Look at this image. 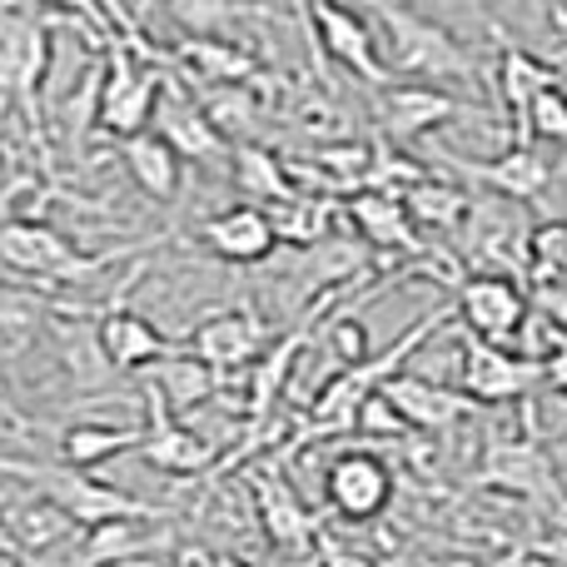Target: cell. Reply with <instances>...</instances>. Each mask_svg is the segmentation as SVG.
Masks as SVG:
<instances>
[{"label": "cell", "mask_w": 567, "mask_h": 567, "mask_svg": "<svg viewBox=\"0 0 567 567\" xmlns=\"http://www.w3.org/2000/svg\"><path fill=\"white\" fill-rule=\"evenodd\" d=\"M478 483L483 488L513 493V498H553V493H558L548 453L533 439H493L488 453H483Z\"/></svg>", "instance_id": "cell-14"}, {"label": "cell", "mask_w": 567, "mask_h": 567, "mask_svg": "<svg viewBox=\"0 0 567 567\" xmlns=\"http://www.w3.org/2000/svg\"><path fill=\"white\" fill-rule=\"evenodd\" d=\"M0 279H10V275H0Z\"/></svg>", "instance_id": "cell-44"}, {"label": "cell", "mask_w": 567, "mask_h": 567, "mask_svg": "<svg viewBox=\"0 0 567 567\" xmlns=\"http://www.w3.org/2000/svg\"><path fill=\"white\" fill-rule=\"evenodd\" d=\"M373 16H379L383 40H389V75H419V85H429V80H473V55L439 20L403 6H379Z\"/></svg>", "instance_id": "cell-5"}, {"label": "cell", "mask_w": 567, "mask_h": 567, "mask_svg": "<svg viewBox=\"0 0 567 567\" xmlns=\"http://www.w3.org/2000/svg\"><path fill=\"white\" fill-rule=\"evenodd\" d=\"M533 140H558V145H567V90L563 85L543 90V95L533 100L528 120H523L513 145H533Z\"/></svg>", "instance_id": "cell-34"}, {"label": "cell", "mask_w": 567, "mask_h": 567, "mask_svg": "<svg viewBox=\"0 0 567 567\" xmlns=\"http://www.w3.org/2000/svg\"><path fill=\"white\" fill-rule=\"evenodd\" d=\"M319 339L329 343V353H333V363H339V373L369 359V333H363V323L353 319V313H333V319L319 329Z\"/></svg>", "instance_id": "cell-35"}, {"label": "cell", "mask_w": 567, "mask_h": 567, "mask_svg": "<svg viewBox=\"0 0 567 567\" xmlns=\"http://www.w3.org/2000/svg\"><path fill=\"white\" fill-rule=\"evenodd\" d=\"M303 16H309V25H313V35H319L323 55H333L343 70H353L363 85H379V90L393 85L389 65L379 60L373 25L359 16V10H343V6H329V0H313V6H303Z\"/></svg>", "instance_id": "cell-9"}, {"label": "cell", "mask_w": 567, "mask_h": 567, "mask_svg": "<svg viewBox=\"0 0 567 567\" xmlns=\"http://www.w3.org/2000/svg\"><path fill=\"white\" fill-rule=\"evenodd\" d=\"M0 468L35 483L40 498L55 503L80 533L105 528V523H150V518H159L155 503H140L135 493L115 488V483L85 478V473H75V468H60V463H0Z\"/></svg>", "instance_id": "cell-2"}, {"label": "cell", "mask_w": 567, "mask_h": 567, "mask_svg": "<svg viewBox=\"0 0 567 567\" xmlns=\"http://www.w3.org/2000/svg\"><path fill=\"white\" fill-rule=\"evenodd\" d=\"M259 493V518H265V533L279 543V548H309L313 543V518L303 513V503L284 488L279 478H255Z\"/></svg>", "instance_id": "cell-29"}, {"label": "cell", "mask_w": 567, "mask_h": 567, "mask_svg": "<svg viewBox=\"0 0 567 567\" xmlns=\"http://www.w3.org/2000/svg\"><path fill=\"white\" fill-rule=\"evenodd\" d=\"M453 309L463 313V329L483 343H498L523 333L528 323V293H523L518 279H503V275H468L458 284V303Z\"/></svg>", "instance_id": "cell-10"}, {"label": "cell", "mask_w": 567, "mask_h": 567, "mask_svg": "<svg viewBox=\"0 0 567 567\" xmlns=\"http://www.w3.org/2000/svg\"><path fill=\"white\" fill-rule=\"evenodd\" d=\"M195 110L205 115V125L215 130L225 145H249V135L265 120V100L255 95V85H205L195 90Z\"/></svg>", "instance_id": "cell-22"}, {"label": "cell", "mask_w": 567, "mask_h": 567, "mask_svg": "<svg viewBox=\"0 0 567 567\" xmlns=\"http://www.w3.org/2000/svg\"><path fill=\"white\" fill-rule=\"evenodd\" d=\"M323 558H329V567H369V558H359L353 548H329Z\"/></svg>", "instance_id": "cell-40"}, {"label": "cell", "mask_w": 567, "mask_h": 567, "mask_svg": "<svg viewBox=\"0 0 567 567\" xmlns=\"http://www.w3.org/2000/svg\"><path fill=\"white\" fill-rule=\"evenodd\" d=\"M145 429L140 423H70L60 433V468H75V473H90L100 463L120 458V453L140 449Z\"/></svg>", "instance_id": "cell-23"}, {"label": "cell", "mask_w": 567, "mask_h": 567, "mask_svg": "<svg viewBox=\"0 0 567 567\" xmlns=\"http://www.w3.org/2000/svg\"><path fill=\"white\" fill-rule=\"evenodd\" d=\"M0 179H6V165H0Z\"/></svg>", "instance_id": "cell-43"}, {"label": "cell", "mask_w": 567, "mask_h": 567, "mask_svg": "<svg viewBox=\"0 0 567 567\" xmlns=\"http://www.w3.org/2000/svg\"><path fill=\"white\" fill-rule=\"evenodd\" d=\"M523 275L533 279V289H543V284H563V275H567V219H543V225H528Z\"/></svg>", "instance_id": "cell-31"}, {"label": "cell", "mask_w": 567, "mask_h": 567, "mask_svg": "<svg viewBox=\"0 0 567 567\" xmlns=\"http://www.w3.org/2000/svg\"><path fill=\"white\" fill-rule=\"evenodd\" d=\"M538 363L518 359V353L483 343L473 333H463V369H458V393L478 409H498V403H518L523 393L538 383Z\"/></svg>", "instance_id": "cell-8"}, {"label": "cell", "mask_w": 567, "mask_h": 567, "mask_svg": "<svg viewBox=\"0 0 567 567\" xmlns=\"http://www.w3.org/2000/svg\"><path fill=\"white\" fill-rule=\"evenodd\" d=\"M379 110H383L389 135H399V140H419V135H429V130L449 125L453 115H463L458 95H449L443 85H419V80L379 90Z\"/></svg>", "instance_id": "cell-15"}, {"label": "cell", "mask_w": 567, "mask_h": 567, "mask_svg": "<svg viewBox=\"0 0 567 567\" xmlns=\"http://www.w3.org/2000/svg\"><path fill=\"white\" fill-rule=\"evenodd\" d=\"M159 95H165V75L155 65H140L125 45L110 40L105 55H100V105H95V125L105 135L135 140L150 135V120L159 110Z\"/></svg>", "instance_id": "cell-6"}, {"label": "cell", "mask_w": 567, "mask_h": 567, "mask_svg": "<svg viewBox=\"0 0 567 567\" xmlns=\"http://www.w3.org/2000/svg\"><path fill=\"white\" fill-rule=\"evenodd\" d=\"M353 429H359V433H379V439H403V433H409L399 413L389 409V399H383V393H373V399L363 403L359 419H353Z\"/></svg>", "instance_id": "cell-36"}, {"label": "cell", "mask_w": 567, "mask_h": 567, "mask_svg": "<svg viewBox=\"0 0 567 567\" xmlns=\"http://www.w3.org/2000/svg\"><path fill=\"white\" fill-rule=\"evenodd\" d=\"M383 399H389V409L403 419V429H419V433H443L453 429L458 419H468L478 403H468L458 389H449V383L439 379H423V373H393L389 383H383Z\"/></svg>", "instance_id": "cell-13"}, {"label": "cell", "mask_w": 567, "mask_h": 567, "mask_svg": "<svg viewBox=\"0 0 567 567\" xmlns=\"http://www.w3.org/2000/svg\"><path fill=\"white\" fill-rule=\"evenodd\" d=\"M323 498L339 518L349 523H373L389 513L393 503V468L369 449H349L329 463L323 473Z\"/></svg>", "instance_id": "cell-7"}, {"label": "cell", "mask_w": 567, "mask_h": 567, "mask_svg": "<svg viewBox=\"0 0 567 567\" xmlns=\"http://www.w3.org/2000/svg\"><path fill=\"white\" fill-rule=\"evenodd\" d=\"M443 567H488V563H478V558H443Z\"/></svg>", "instance_id": "cell-41"}, {"label": "cell", "mask_w": 567, "mask_h": 567, "mask_svg": "<svg viewBox=\"0 0 567 567\" xmlns=\"http://www.w3.org/2000/svg\"><path fill=\"white\" fill-rule=\"evenodd\" d=\"M265 215H269V225H275L279 245H309V249H319L323 239H333L329 229H333V219H339V209H333L329 199L299 195V199H289V205L265 209Z\"/></svg>", "instance_id": "cell-30"}, {"label": "cell", "mask_w": 567, "mask_h": 567, "mask_svg": "<svg viewBox=\"0 0 567 567\" xmlns=\"http://www.w3.org/2000/svg\"><path fill=\"white\" fill-rule=\"evenodd\" d=\"M453 313H458V309H453V303H443V309L429 313L419 329L399 333V339H393L383 353H369V359L353 363V369L329 373V379H323V389L313 393L309 413H303V433H313V439H319V433H353V419H359L363 403H369L373 393L393 379V373H403V359H409V353H419L423 343H429L433 333L453 319Z\"/></svg>", "instance_id": "cell-1"}, {"label": "cell", "mask_w": 567, "mask_h": 567, "mask_svg": "<svg viewBox=\"0 0 567 567\" xmlns=\"http://www.w3.org/2000/svg\"><path fill=\"white\" fill-rule=\"evenodd\" d=\"M50 75V25L40 10H0V105L16 100L35 135L40 155H50L40 130V85Z\"/></svg>", "instance_id": "cell-4"}, {"label": "cell", "mask_w": 567, "mask_h": 567, "mask_svg": "<svg viewBox=\"0 0 567 567\" xmlns=\"http://www.w3.org/2000/svg\"><path fill=\"white\" fill-rule=\"evenodd\" d=\"M150 373V389H155V399L165 403V413H195V409H205L209 399L219 393V373L209 369V363H199L195 353H169V359H159L155 369H145Z\"/></svg>", "instance_id": "cell-21"}, {"label": "cell", "mask_w": 567, "mask_h": 567, "mask_svg": "<svg viewBox=\"0 0 567 567\" xmlns=\"http://www.w3.org/2000/svg\"><path fill=\"white\" fill-rule=\"evenodd\" d=\"M215 567H249L245 558H215Z\"/></svg>", "instance_id": "cell-42"}, {"label": "cell", "mask_w": 567, "mask_h": 567, "mask_svg": "<svg viewBox=\"0 0 567 567\" xmlns=\"http://www.w3.org/2000/svg\"><path fill=\"white\" fill-rule=\"evenodd\" d=\"M120 255H75L70 235H60L45 219H6L0 225V275L20 284H80L100 275L105 265H115Z\"/></svg>", "instance_id": "cell-3"}, {"label": "cell", "mask_w": 567, "mask_h": 567, "mask_svg": "<svg viewBox=\"0 0 567 567\" xmlns=\"http://www.w3.org/2000/svg\"><path fill=\"white\" fill-rule=\"evenodd\" d=\"M235 189L245 199H255V209H275L299 199V189L289 179V159H279L275 150L255 145V140L235 150Z\"/></svg>", "instance_id": "cell-24"}, {"label": "cell", "mask_w": 567, "mask_h": 567, "mask_svg": "<svg viewBox=\"0 0 567 567\" xmlns=\"http://www.w3.org/2000/svg\"><path fill=\"white\" fill-rule=\"evenodd\" d=\"M145 523H105V528H90L85 533V548H80V567H100V563H120V558H135L145 553Z\"/></svg>", "instance_id": "cell-33"}, {"label": "cell", "mask_w": 567, "mask_h": 567, "mask_svg": "<svg viewBox=\"0 0 567 567\" xmlns=\"http://www.w3.org/2000/svg\"><path fill=\"white\" fill-rule=\"evenodd\" d=\"M6 523H10V533H16L20 553H45V548H55L60 538H70V533H80L75 523H70L65 513H60L55 503H45V498H35V503H30V508H16Z\"/></svg>", "instance_id": "cell-32"}, {"label": "cell", "mask_w": 567, "mask_h": 567, "mask_svg": "<svg viewBox=\"0 0 567 567\" xmlns=\"http://www.w3.org/2000/svg\"><path fill=\"white\" fill-rule=\"evenodd\" d=\"M363 265V249H339V239H323L319 245V265H313V279L329 284V279H343Z\"/></svg>", "instance_id": "cell-37"}, {"label": "cell", "mask_w": 567, "mask_h": 567, "mask_svg": "<svg viewBox=\"0 0 567 567\" xmlns=\"http://www.w3.org/2000/svg\"><path fill=\"white\" fill-rule=\"evenodd\" d=\"M199 239H205L219 259H229V265H265V259L275 255V245H279L269 215L265 209H255V205L219 209L215 219L199 225Z\"/></svg>", "instance_id": "cell-16"}, {"label": "cell", "mask_w": 567, "mask_h": 567, "mask_svg": "<svg viewBox=\"0 0 567 567\" xmlns=\"http://www.w3.org/2000/svg\"><path fill=\"white\" fill-rule=\"evenodd\" d=\"M538 373H543V383H548V389H558L567 399V343H558V349L538 363Z\"/></svg>", "instance_id": "cell-39"}, {"label": "cell", "mask_w": 567, "mask_h": 567, "mask_svg": "<svg viewBox=\"0 0 567 567\" xmlns=\"http://www.w3.org/2000/svg\"><path fill=\"white\" fill-rule=\"evenodd\" d=\"M558 85V75H553L548 65H543L538 55H528L523 45H503V60H498V90H503V100H508V110H513V120H518V130H523V120H528V105L543 95V90H553Z\"/></svg>", "instance_id": "cell-28"}, {"label": "cell", "mask_w": 567, "mask_h": 567, "mask_svg": "<svg viewBox=\"0 0 567 567\" xmlns=\"http://www.w3.org/2000/svg\"><path fill=\"white\" fill-rule=\"evenodd\" d=\"M453 169L478 179V185H488V189H498V195L513 199V205L538 199L553 179V169H548V159L538 155V145H513V150H503L498 159H453Z\"/></svg>", "instance_id": "cell-18"}, {"label": "cell", "mask_w": 567, "mask_h": 567, "mask_svg": "<svg viewBox=\"0 0 567 567\" xmlns=\"http://www.w3.org/2000/svg\"><path fill=\"white\" fill-rule=\"evenodd\" d=\"M155 120H159L155 135L175 150L179 165H209V159L225 155V140L205 125V115L195 110V100H169V105L155 110Z\"/></svg>", "instance_id": "cell-25"}, {"label": "cell", "mask_w": 567, "mask_h": 567, "mask_svg": "<svg viewBox=\"0 0 567 567\" xmlns=\"http://www.w3.org/2000/svg\"><path fill=\"white\" fill-rule=\"evenodd\" d=\"M403 215H409L413 229H458L463 219H468V195H463L453 179H419L413 189H403L399 195Z\"/></svg>", "instance_id": "cell-27"}, {"label": "cell", "mask_w": 567, "mask_h": 567, "mask_svg": "<svg viewBox=\"0 0 567 567\" xmlns=\"http://www.w3.org/2000/svg\"><path fill=\"white\" fill-rule=\"evenodd\" d=\"M175 60L195 75V85H249V80L259 75V60L249 55L245 45H235V40L225 35H189L179 40Z\"/></svg>", "instance_id": "cell-20"}, {"label": "cell", "mask_w": 567, "mask_h": 567, "mask_svg": "<svg viewBox=\"0 0 567 567\" xmlns=\"http://www.w3.org/2000/svg\"><path fill=\"white\" fill-rule=\"evenodd\" d=\"M533 309H538V319L567 343V284H543V289H533Z\"/></svg>", "instance_id": "cell-38"}, {"label": "cell", "mask_w": 567, "mask_h": 567, "mask_svg": "<svg viewBox=\"0 0 567 567\" xmlns=\"http://www.w3.org/2000/svg\"><path fill=\"white\" fill-rule=\"evenodd\" d=\"M343 215H349V225L359 229L363 245H373V249H403V255H423V239H419V229L409 225V215H403L399 195L359 189V195H349Z\"/></svg>", "instance_id": "cell-19"}, {"label": "cell", "mask_w": 567, "mask_h": 567, "mask_svg": "<svg viewBox=\"0 0 567 567\" xmlns=\"http://www.w3.org/2000/svg\"><path fill=\"white\" fill-rule=\"evenodd\" d=\"M265 343H269V329L255 309H219L189 333V353L199 363H209L219 379L235 369H249L265 353Z\"/></svg>", "instance_id": "cell-12"}, {"label": "cell", "mask_w": 567, "mask_h": 567, "mask_svg": "<svg viewBox=\"0 0 567 567\" xmlns=\"http://www.w3.org/2000/svg\"><path fill=\"white\" fill-rule=\"evenodd\" d=\"M145 413H150V429H145V439H140V458H145L150 468L169 473V478H195V473H209L219 463L215 443L169 419L150 383H145Z\"/></svg>", "instance_id": "cell-11"}, {"label": "cell", "mask_w": 567, "mask_h": 567, "mask_svg": "<svg viewBox=\"0 0 567 567\" xmlns=\"http://www.w3.org/2000/svg\"><path fill=\"white\" fill-rule=\"evenodd\" d=\"M120 159H125V169H130V179H135L140 189H145L155 205H165V199H175V189H179V159H175V150L165 145V140L150 130V135H135V140H125V150H120Z\"/></svg>", "instance_id": "cell-26"}, {"label": "cell", "mask_w": 567, "mask_h": 567, "mask_svg": "<svg viewBox=\"0 0 567 567\" xmlns=\"http://www.w3.org/2000/svg\"><path fill=\"white\" fill-rule=\"evenodd\" d=\"M95 339H100V353H105L110 369H155L159 359L175 353V343L155 329V319H145V313H135V309H110L105 319H100Z\"/></svg>", "instance_id": "cell-17"}]
</instances>
